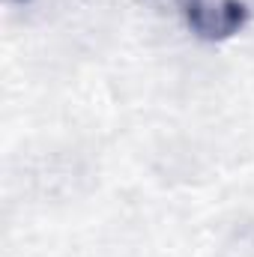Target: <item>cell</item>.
I'll return each mask as SVG.
<instances>
[{
	"label": "cell",
	"instance_id": "1",
	"mask_svg": "<svg viewBox=\"0 0 254 257\" xmlns=\"http://www.w3.org/2000/svg\"><path fill=\"white\" fill-rule=\"evenodd\" d=\"M189 30L197 39L224 42L248 24L245 0H177Z\"/></svg>",
	"mask_w": 254,
	"mask_h": 257
},
{
	"label": "cell",
	"instance_id": "2",
	"mask_svg": "<svg viewBox=\"0 0 254 257\" xmlns=\"http://www.w3.org/2000/svg\"><path fill=\"white\" fill-rule=\"evenodd\" d=\"M6 3H30V0H6Z\"/></svg>",
	"mask_w": 254,
	"mask_h": 257
}]
</instances>
